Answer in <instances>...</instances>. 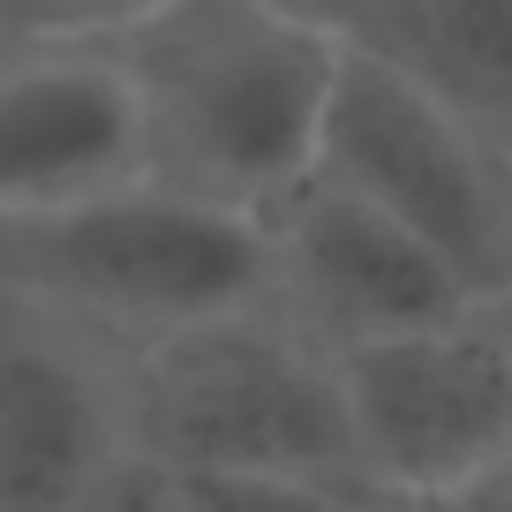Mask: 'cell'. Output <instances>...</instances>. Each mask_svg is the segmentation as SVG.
<instances>
[{
  "label": "cell",
  "instance_id": "obj_7",
  "mask_svg": "<svg viewBox=\"0 0 512 512\" xmlns=\"http://www.w3.org/2000/svg\"><path fill=\"white\" fill-rule=\"evenodd\" d=\"M136 452V354L0 294V512H68Z\"/></svg>",
  "mask_w": 512,
  "mask_h": 512
},
{
  "label": "cell",
  "instance_id": "obj_5",
  "mask_svg": "<svg viewBox=\"0 0 512 512\" xmlns=\"http://www.w3.org/2000/svg\"><path fill=\"white\" fill-rule=\"evenodd\" d=\"M369 497H475L512 467V332L497 309L339 354Z\"/></svg>",
  "mask_w": 512,
  "mask_h": 512
},
{
  "label": "cell",
  "instance_id": "obj_14",
  "mask_svg": "<svg viewBox=\"0 0 512 512\" xmlns=\"http://www.w3.org/2000/svg\"><path fill=\"white\" fill-rule=\"evenodd\" d=\"M392 512H475V505H460V497H422V505H400V497H392Z\"/></svg>",
  "mask_w": 512,
  "mask_h": 512
},
{
  "label": "cell",
  "instance_id": "obj_2",
  "mask_svg": "<svg viewBox=\"0 0 512 512\" xmlns=\"http://www.w3.org/2000/svg\"><path fill=\"white\" fill-rule=\"evenodd\" d=\"M136 445L174 475H272L369 490L339 362L272 302L136 347Z\"/></svg>",
  "mask_w": 512,
  "mask_h": 512
},
{
  "label": "cell",
  "instance_id": "obj_13",
  "mask_svg": "<svg viewBox=\"0 0 512 512\" xmlns=\"http://www.w3.org/2000/svg\"><path fill=\"white\" fill-rule=\"evenodd\" d=\"M287 8H302V16H317L324 31H339V8H347V0H287Z\"/></svg>",
  "mask_w": 512,
  "mask_h": 512
},
{
  "label": "cell",
  "instance_id": "obj_3",
  "mask_svg": "<svg viewBox=\"0 0 512 512\" xmlns=\"http://www.w3.org/2000/svg\"><path fill=\"white\" fill-rule=\"evenodd\" d=\"M264 287V226L159 181L46 219H0V294L61 309L128 354L264 302Z\"/></svg>",
  "mask_w": 512,
  "mask_h": 512
},
{
  "label": "cell",
  "instance_id": "obj_1",
  "mask_svg": "<svg viewBox=\"0 0 512 512\" xmlns=\"http://www.w3.org/2000/svg\"><path fill=\"white\" fill-rule=\"evenodd\" d=\"M144 106L151 181L196 204L264 219L317 174L347 38L287 0H174L144 31L113 38Z\"/></svg>",
  "mask_w": 512,
  "mask_h": 512
},
{
  "label": "cell",
  "instance_id": "obj_6",
  "mask_svg": "<svg viewBox=\"0 0 512 512\" xmlns=\"http://www.w3.org/2000/svg\"><path fill=\"white\" fill-rule=\"evenodd\" d=\"M256 226H264V272H272L264 302L287 324H302L332 362L482 309L415 234H400L377 204L339 189L332 174L294 181Z\"/></svg>",
  "mask_w": 512,
  "mask_h": 512
},
{
  "label": "cell",
  "instance_id": "obj_8",
  "mask_svg": "<svg viewBox=\"0 0 512 512\" xmlns=\"http://www.w3.org/2000/svg\"><path fill=\"white\" fill-rule=\"evenodd\" d=\"M151 181L136 76L113 46H0V219Z\"/></svg>",
  "mask_w": 512,
  "mask_h": 512
},
{
  "label": "cell",
  "instance_id": "obj_12",
  "mask_svg": "<svg viewBox=\"0 0 512 512\" xmlns=\"http://www.w3.org/2000/svg\"><path fill=\"white\" fill-rule=\"evenodd\" d=\"M68 512H189V475H174L166 460H151V452L136 445L121 467H106Z\"/></svg>",
  "mask_w": 512,
  "mask_h": 512
},
{
  "label": "cell",
  "instance_id": "obj_4",
  "mask_svg": "<svg viewBox=\"0 0 512 512\" xmlns=\"http://www.w3.org/2000/svg\"><path fill=\"white\" fill-rule=\"evenodd\" d=\"M317 174L415 234L467 302L497 309L512 294V144L362 46L339 61Z\"/></svg>",
  "mask_w": 512,
  "mask_h": 512
},
{
  "label": "cell",
  "instance_id": "obj_10",
  "mask_svg": "<svg viewBox=\"0 0 512 512\" xmlns=\"http://www.w3.org/2000/svg\"><path fill=\"white\" fill-rule=\"evenodd\" d=\"M174 0H0V46H113Z\"/></svg>",
  "mask_w": 512,
  "mask_h": 512
},
{
  "label": "cell",
  "instance_id": "obj_11",
  "mask_svg": "<svg viewBox=\"0 0 512 512\" xmlns=\"http://www.w3.org/2000/svg\"><path fill=\"white\" fill-rule=\"evenodd\" d=\"M369 490H324V482H272V475H189V512H339Z\"/></svg>",
  "mask_w": 512,
  "mask_h": 512
},
{
  "label": "cell",
  "instance_id": "obj_9",
  "mask_svg": "<svg viewBox=\"0 0 512 512\" xmlns=\"http://www.w3.org/2000/svg\"><path fill=\"white\" fill-rule=\"evenodd\" d=\"M339 38L512 144V0H347Z\"/></svg>",
  "mask_w": 512,
  "mask_h": 512
},
{
  "label": "cell",
  "instance_id": "obj_15",
  "mask_svg": "<svg viewBox=\"0 0 512 512\" xmlns=\"http://www.w3.org/2000/svg\"><path fill=\"white\" fill-rule=\"evenodd\" d=\"M339 512H392V497H347Z\"/></svg>",
  "mask_w": 512,
  "mask_h": 512
},
{
  "label": "cell",
  "instance_id": "obj_16",
  "mask_svg": "<svg viewBox=\"0 0 512 512\" xmlns=\"http://www.w3.org/2000/svg\"><path fill=\"white\" fill-rule=\"evenodd\" d=\"M497 317H505V332H512V294H505V302H497Z\"/></svg>",
  "mask_w": 512,
  "mask_h": 512
}]
</instances>
